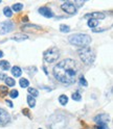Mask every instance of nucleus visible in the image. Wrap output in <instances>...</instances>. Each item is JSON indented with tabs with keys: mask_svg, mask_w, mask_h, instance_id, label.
<instances>
[{
	"mask_svg": "<svg viewBox=\"0 0 113 129\" xmlns=\"http://www.w3.org/2000/svg\"><path fill=\"white\" fill-rule=\"evenodd\" d=\"M109 116L106 115V114H101V115H98L94 117V121L96 123H106L109 122Z\"/></svg>",
	"mask_w": 113,
	"mask_h": 129,
	"instance_id": "nucleus-10",
	"label": "nucleus"
},
{
	"mask_svg": "<svg viewBox=\"0 0 113 129\" xmlns=\"http://www.w3.org/2000/svg\"><path fill=\"white\" fill-rule=\"evenodd\" d=\"M27 103H28V105L29 107H35L36 106V99L34 98V97H31V96H27Z\"/></svg>",
	"mask_w": 113,
	"mask_h": 129,
	"instance_id": "nucleus-18",
	"label": "nucleus"
},
{
	"mask_svg": "<svg viewBox=\"0 0 113 129\" xmlns=\"http://www.w3.org/2000/svg\"><path fill=\"white\" fill-rule=\"evenodd\" d=\"M60 30L62 32H68L70 30V27L68 25H65V24H62V25H60Z\"/></svg>",
	"mask_w": 113,
	"mask_h": 129,
	"instance_id": "nucleus-26",
	"label": "nucleus"
},
{
	"mask_svg": "<svg viewBox=\"0 0 113 129\" xmlns=\"http://www.w3.org/2000/svg\"><path fill=\"white\" fill-rule=\"evenodd\" d=\"M74 4H78L79 6H82L83 4H84V1L82 2V1H74Z\"/></svg>",
	"mask_w": 113,
	"mask_h": 129,
	"instance_id": "nucleus-33",
	"label": "nucleus"
},
{
	"mask_svg": "<svg viewBox=\"0 0 113 129\" xmlns=\"http://www.w3.org/2000/svg\"><path fill=\"white\" fill-rule=\"evenodd\" d=\"M19 83H20V86L23 87V88L24 87H28V85H29V81H28L26 78H21Z\"/></svg>",
	"mask_w": 113,
	"mask_h": 129,
	"instance_id": "nucleus-21",
	"label": "nucleus"
},
{
	"mask_svg": "<svg viewBox=\"0 0 113 129\" xmlns=\"http://www.w3.org/2000/svg\"><path fill=\"white\" fill-rule=\"evenodd\" d=\"M14 23L12 21H5L0 24V35H5L14 29Z\"/></svg>",
	"mask_w": 113,
	"mask_h": 129,
	"instance_id": "nucleus-6",
	"label": "nucleus"
},
{
	"mask_svg": "<svg viewBox=\"0 0 113 129\" xmlns=\"http://www.w3.org/2000/svg\"><path fill=\"white\" fill-rule=\"evenodd\" d=\"M27 39H28V37L26 35H24V34H18V35H16L12 38V40H14V41H16V42H22V41H24V40H27Z\"/></svg>",
	"mask_w": 113,
	"mask_h": 129,
	"instance_id": "nucleus-12",
	"label": "nucleus"
},
{
	"mask_svg": "<svg viewBox=\"0 0 113 129\" xmlns=\"http://www.w3.org/2000/svg\"><path fill=\"white\" fill-rule=\"evenodd\" d=\"M0 3H1V1H0Z\"/></svg>",
	"mask_w": 113,
	"mask_h": 129,
	"instance_id": "nucleus-37",
	"label": "nucleus"
},
{
	"mask_svg": "<svg viewBox=\"0 0 113 129\" xmlns=\"http://www.w3.org/2000/svg\"><path fill=\"white\" fill-rule=\"evenodd\" d=\"M72 99L76 100V101H81L82 100V95H81L79 92H74L73 94H72Z\"/></svg>",
	"mask_w": 113,
	"mask_h": 129,
	"instance_id": "nucleus-23",
	"label": "nucleus"
},
{
	"mask_svg": "<svg viewBox=\"0 0 113 129\" xmlns=\"http://www.w3.org/2000/svg\"><path fill=\"white\" fill-rule=\"evenodd\" d=\"M85 19H88V18H91V19H95V20H103L106 18L104 13H101V12H94V13H91V14H86L85 15Z\"/></svg>",
	"mask_w": 113,
	"mask_h": 129,
	"instance_id": "nucleus-8",
	"label": "nucleus"
},
{
	"mask_svg": "<svg viewBox=\"0 0 113 129\" xmlns=\"http://www.w3.org/2000/svg\"><path fill=\"white\" fill-rule=\"evenodd\" d=\"M11 64L7 60H0V69H2L3 71H7L10 70Z\"/></svg>",
	"mask_w": 113,
	"mask_h": 129,
	"instance_id": "nucleus-14",
	"label": "nucleus"
},
{
	"mask_svg": "<svg viewBox=\"0 0 113 129\" xmlns=\"http://www.w3.org/2000/svg\"><path fill=\"white\" fill-rule=\"evenodd\" d=\"M59 56H60V51L56 47H51L43 53L44 60L48 63H52V62L56 61L59 58Z\"/></svg>",
	"mask_w": 113,
	"mask_h": 129,
	"instance_id": "nucleus-4",
	"label": "nucleus"
},
{
	"mask_svg": "<svg viewBox=\"0 0 113 129\" xmlns=\"http://www.w3.org/2000/svg\"><path fill=\"white\" fill-rule=\"evenodd\" d=\"M27 20H28V19L26 18V16H25V17H23V18H22V21H23V22H24V21H25V22H26Z\"/></svg>",
	"mask_w": 113,
	"mask_h": 129,
	"instance_id": "nucleus-34",
	"label": "nucleus"
},
{
	"mask_svg": "<svg viewBox=\"0 0 113 129\" xmlns=\"http://www.w3.org/2000/svg\"><path fill=\"white\" fill-rule=\"evenodd\" d=\"M18 96H19V92L17 90H13V91L10 92V97H11V98H13V99L17 98Z\"/></svg>",
	"mask_w": 113,
	"mask_h": 129,
	"instance_id": "nucleus-27",
	"label": "nucleus"
},
{
	"mask_svg": "<svg viewBox=\"0 0 113 129\" xmlns=\"http://www.w3.org/2000/svg\"><path fill=\"white\" fill-rule=\"evenodd\" d=\"M22 9H23V4H22V3H15V4H13V6L11 7V10L14 11V12H16V13L20 12Z\"/></svg>",
	"mask_w": 113,
	"mask_h": 129,
	"instance_id": "nucleus-16",
	"label": "nucleus"
},
{
	"mask_svg": "<svg viewBox=\"0 0 113 129\" xmlns=\"http://www.w3.org/2000/svg\"><path fill=\"white\" fill-rule=\"evenodd\" d=\"M6 78V75L4 73H0V80H4Z\"/></svg>",
	"mask_w": 113,
	"mask_h": 129,
	"instance_id": "nucleus-31",
	"label": "nucleus"
},
{
	"mask_svg": "<svg viewBox=\"0 0 113 129\" xmlns=\"http://www.w3.org/2000/svg\"><path fill=\"white\" fill-rule=\"evenodd\" d=\"M95 129H109L106 123H98L95 125Z\"/></svg>",
	"mask_w": 113,
	"mask_h": 129,
	"instance_id": "nucleus-25",
	"label": "nucleus"
},
{
	"mask_svg": "<svg viewBox=\"0 0 113 129\" xmlns=\"http://www.w3.org/2000/svg\"><path fill=\"white\" fill-rule=\"evenodd\" d=\"M78 54L81 60L86 64H92L95 59V53L89 47H83L78 50Z\"/></svg>",
	"mask_w": 113,
	"mask_h": 129,
	"instance_id": "nucleus-3",
	"label": "nucleus"
},
{
	"mask_svg": "<svg viewBox=\"0 0 113 129\" xmlns=\"http://www.w3.org/2000/svg\"><path fill=\"white\" fill-rule=\"evenodd\" d=\"M68 41L72 45L83 48V47H88V45L92 42V39L90 36L85 34H76V35L69 36Z\"/></svg>",
	"mask_w": 113,
	"mask_h": 129,
	"instance_id": "nucleus-2",
	"label": "nucleus"
},
{
	"mask_svg": "<svg viewBox=\"0 0 113 129\" xmlns=\"http://www.w3.org/2000/svg\"><path fill=\"white\" fill-rule=\"evenodd\" d=\"M38 12H39V14H41L45 18H52L53 17V13L51 12L50 9H48V7H45V6L40 7L38 10Z\"/></svg>",
	"mask_w": 113,
	"mask_h": 129,
	"instance_id": "nucleus-9",
	"label": "nucleus"
},
{
	"mask_svg": "<svg viewBox=\"0 0 113 129\" xmlns=\"http://www.w3.org/2000/svg\"><path fill=\"white\" fill-rule=\"evenodd\" d=\"M22 29L23 30H25V31H28V30H33V31H35V30H41L42 29V27L41 26H38V25H31V24H28V25H24V26H22Z\"/></svg>",
	"mask_w": 113,
	"mask_h": 129,
	"instance_id": "nucleus-11",
	"label": "nucleus"
},
{
	"mask_svg": "<svg viewBox=\"0 0 113 129\" xmlns=\"http://www.w3.org/2000/svg\"><path fill=\"white\" fill-rule=\"evenodd\" d=\"M12 74L15 76V77H20L22 75V70L20 69V67L18 66H15L12 68Z\"/></svg>",
	"mask_w": 113,
	"mask_h": 129,
	"instance_id": "nucleus-13",
	"label": "nucleus"
},
{
	"mask_svg": "<svg viewBox=\"0 0 113 129\" xmlns=\"http://www.w3.org/2000/svg\"><path fill=\"white\" fill-rule=\"evenodd\" d=\"M5 83H6V86H14L15 84H16V82H15V80L13 79V78H11V77H6L5 79Z\"/></svg>",
	"mask_w": 113,
	"mask_h": 129,
	"instance_id": "nucleus-22",
	"label": "nucleus"
},
{
	"mask_svg": "<svg viewBox=\"0 0 113 129\" xmlns=\"http://www.w3.org/2000/svg\"><path fill=\"white\" fill-rule=\"evenodd\" d=\"M5 102H6V104H7V105H9L11 108L13 107V103H12V101H11V100H5Z\"/></svg>",
	"mask_w": 113,
	"mask_h": 129,
	"instance_id": "nucleus-32",
	"label": "nucleus"
},
{
	"mask_svg": "<svg viewBox=\"0 0 113 129\" xmlns=\"http://www.w3.org/2000/svg\"><path fill=\"white\" fill-rule=\"evenodd\" d=\"M0 91L3 92V94H5V93L9 92V91H7V86H0Z\"/></svg>",
	"mask_w": 113,
	"mask_h": 129,
	"instance_id": "nucleus-29",
	"label": "nucleus"
},
{
	"mask_svg": "<svg viewBox=\"0 0 113 129\" xmlns=\"http://www.w3.org/2000/svg\"><path fill=\"white\" fill-rule=\"evenodd\" d=\"M39 129H42V128H39Z\"/></svg>",
	"mask_w": 113,
	"mask_h": 129,
	"instance_id": "nucleus-36",
	"label": "nucleus"
},
{
	"mask_svg": "<svg viewBox=\"0 0 113 129\" xmlns=\"http://www.w3.org/2000/svg\"><path fill=\"white\" fill-rule=\"evenodd\" d=\"M3 14H4L5 17H7V18H11L12 16H13V11L11 10V7L6 6V7H4V9H3Z\"/></svg>",
	"mask_w": 113,
	"mask_h": 129,
	"instance_id": "nucleus-19",
	"label": "nucleus"
},
{
	"mask_svg": "<svg viewBox=\"0 0 113 129\" xmlns=\"http://www.w3.org/2000/svg\"><path fill=\"white\" fill-rule=\"evenodd\" d=\"M28 94H29V96H31V97H38L39 96V92L36 90V88H34V87H28Z\"/></svg>",
	"mask_w": 113,
	"mask_h": 129,
	"instance_id": "nucleus-20",
	"label": "nucleus"
},
{
	"mask_svg": "<svg viewBox=\"0 0 113 129\" xmlns=\"http://www.w3.org/2000/svg\"><path fill=\"white\" fill-rule=\"evenodd\" d=\"M105 30H107L106 28H100V29H93L92 31L93 32H103V31H105Z\"/></svg>",
	"mask_w": 113,
	"mask_h": 129,
	"instance_id": "nucleus-30",
	"label": "nucleus"
},
{
	"mask_svg": "<svg viewBox=\"0 0 113 129\" xmlns=\"http://www.w3.org/2000/svg\"><path fill=\"white\" fill-rule=\"evenodd\" d=\"M99 24H100L99 20H95V19H89L88 20V26H89L90 28L95 29L96 26H99Z\"/></svg>",
	"mask_w": 113,
	"mask_h": 129,
	"instance_id": "nucleus-15",
	"label": "nucleus"
},
{
	"mask_svg": "<svg viewBox=\"0 0 113 129\" xmlns=\"http://www.w3.org/2000/svg\"><path fill=\"white\" fill-rule=\"evenodd\" d=\"M61 9L62 11H64L65 13L69 14V15H76L78 10H77V6L72 3V2H69V1H66L64 2L62 5H61Z\"/></svg>",
	"mask_w": 113,
	"mask_h": 129,
	"instance_id": "nucleus-5",
	"label": "nucleus"
},
{
	"mask_svg": "<svg viewBox=\"0 0 113 129\" xmlns=\"http://www.w3.org/2000/svg\"><path fill=\"white\" fill-rule=\"evenodd\" d=\"M11 122V116L5 109L0 108V125L4 126Z\"/></svg>",
	"mask_w": 113,
	"mask_h": 129,
	"instance_id": "nucleus-7",
	"label": "nucleus"
},
{
	"mask_svg": "<svg viewBox=\"0 0 113 129\" xmlns=\"http://www.w3.org/2000/svg\"><path fill=\"white\" fill-rule=\"evenodd\" d=\"M22 114H23V115H25L26 117H28L29 119L31 118V117H30V114H29L28 108H24V109H22Z\"/></svg>",
	"mask_w": 113,
	"mask_h": 129,
	"instance_id": "nucleus-28",
	"label": "nucleus"
},
{
	"mask_svg": "<svg viewBox=\"0 0 113 129\" xmlns=\"http://www.w3.org/2000/svg\"><path fill=\"white\" fill-rule=\"evenodd\" d=\"M2 56H3V52H2L1 50H0V58H1V57H2Z\"/></svg>",
	"mask_w": 113,
	"mask_h": 129,
	"instance_id": "nucleus-35",
	"label": "nucleus"
},
{
	"mask_svg": "<svg viewBox=\"0 0 113 129\" xmlns=\"http://www.w3.org/2000/svg\"><path fill=\"white\" fill-rule=\"evenodd\" d=\"M79 82L81 85H83V86H87L88 85V82H87V80L85 79V77L83 75H81L80 78H79Z\"/></svg>",
	"mask_w": 113,
	"mask_h": 129,
	"instance_id": "nucleus-24",
	"label": "nucleus"
},
{
	"mask_svg": "<svg viewBox=\"0 0 113 129\" xmlns=\"http://www.w3.org/2000/svg\"><path fill=\"white\" fill-rule=\"evenodd\" d=\"M54 77L65 84H72L76 82L78 74V64L76 60L71 58L63 59L54 66L53 70Z\"/></svg>",
	"mask_w": 113,
	"mask_h": 129,
	"instance_id": "nucleus-1",
	"label": "nucleus"
},
{
	"mask_svg": "<svg viewBox=\"0 0 113 129\" xmlns=\"http://www.w3.org/2000/svg\"><path fill=\"white\" fill-rule=\"evenodd\" d=\"M59 102H60L61 105H66L68 103V97L66 95H61L59 97Z\"/></svg>",
	"mask_w": 113,
	"mask_h": 129,
	"instance_id": "nucleus-17",
	"label": "nucleus"
}]
</instances>
